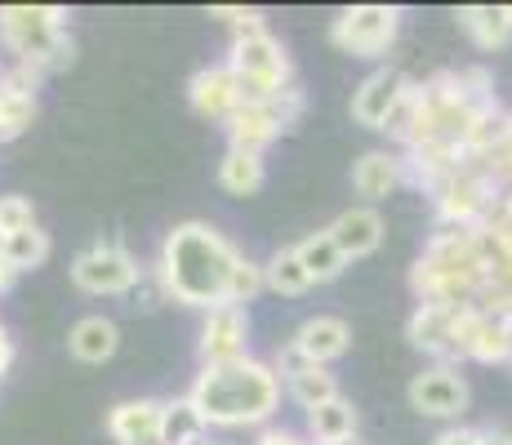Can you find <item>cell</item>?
Segmentation results:
<instances>
[{
    "mask_svg": "<svg viewBox=\"0 0 512 445\" xmlns=\"http://www.w3.org/2000/svg\"><path fill=\"white\" fill-rule=\"evenodd\" d=\"M508 370H512V361H508Z\"/></svg>",
    "mask_w": 512,
    "mask_h": 445,
    "instance_id": "cell-40",
    "label": "cell"
},
{
    "mask_svg": "<svg viewBox=\"0 0 512 445\" xmlns=\"http://www.w3.org/2000/svg\"><path fill=\"white\" fill-rule=\"evenodd\" d=\"M285 397H290L303 414H308V410H317V405L343 397V392H339V379H334L326 365H308L303 374H294V379L285 383Z\"/></svg>",
    "mask_w": 512,
    "mask_h": 445,
    "instance_id": "cell-26",
    "label": "cell"
},
{
    "mask_svg": "<svg viewBox=\"0 0 512 445\" xmlns=\"http://www.w3.org/2000/svg\"><path fill=\"white\" fill-rule=\"evenodd\" d=\"M45 259H49V232L41 223L27 227V232H18V236H9V263H14L18 276L32 272V267H41Z\"/></svg>",
    "mask_w": 512,
    "mask_h": 445,
    "instance_id": "cell-28",
    "label": "cell"
},
{
    "mask_svg": "<svg viewBox=\"0 0 512 445\" xmlns=\"http://www.w3.org/2000/svg\"><path fill=\"white\" fill-rule=\"evenodd\" d=\"M187 103H192L196 116H205V121H219L228 125L236 112L245 107L241 98V85H236V72L228 67V58L214 67H201V72H192V81H187Z\"/></svg>",
    "mask_w": 512,
    "mask_h": 445,
    "instance_id": "cell-12",
    "label": "cell"
},
{
    "mask_svg": "<svg viewBox=\"0 0 512 445\" xmlns=\"http://www.w3.org/2000/svg\"><path fill=\"white\" fill-rule=\"evenodd\" d=\"M201 445H214V441H210V437H205V441H201Z\"/></svg>",
    "mask_w": 512,
    "mask_h": 445,
    "instance_id": "cell-39",
    "label": "cell"
},
{
    "mask_svg": "<svg viewBox=\"0 0 512 445\" xmlns=\"http://www.w3.org/2000/svg\"><path fill=\"white\" fill-rule=\"evenodd\" d=\"M428 196H432V210H437V227H481L490 219V210L499 205V196H504V183L481 161H468L464 170H455Z\"/></svg>",
    "mask_w": 512,
    "mask_h": 445,
    "instance_id": "cell-6",
    "label": "cell"
},
{
    "mask_svg": "<svg viewBox=\"0 0 512 445\" xmlns=\"http://www.w3.org/2000/svg\"><path fill=\"white\" fill-rule=\"evenodd\" d=\"M357 437V405L348 397H334L317 410H308V441L312 445H334Z\"/></svg>",
    "mask_w": 512,
    "mask_h": 445,
    "instance_id": "cell-22",
    "label": "cell"
},
{
    "mask_svg": "<svg viewBox=\"0 0 512 445\" xmlns=\"http://www.w3.org/2000/svg\"><path fill=\"white\" fill-rule=\"evenodd\" d=\"M406 152H388V147H374L357 165H352V192L361 196V205H374L383 196H392L397 187H406Z\"/></svg>",
    "mask_w": 512,
    "mask_h": 445,
    "instance_id": "cell-15",
    "label": "cell"
},
{
    "mask_svg": "<svg viewBox=\"0 0 512 445\" xmlns=\"http://www.w3.org/2000/svg\"><path fill=\"white\" fill-rule=\"evenodd\" d=\"M290 343L308 356L312 365H326V370H330V361H339V356L352 348V325L343 321V316L317 312V316H308V321L290 334Z\"/></svg>",
    "mask_w": 512,
    "mask_h": 445,
    "instance_id": "cell-16",
    "label": "cell"
},
{
    "mask_svg": "<svg viewBox=\"0 0 512 445\" xmlns=\"http://www.w3.org/2000/svg\"><path fill=\"white\" fill-rule=\"evenodd\" d=\"M14 281H18V272L9 263V236H0V294L14 290Z\"/></svg>",
    "mask_w": 512,
    "mask_h": 445,
    "instance_id": "cell-35",
    "label": "cell"
},
{
    "mask_svg": "<svg viewBox=\"0 0 512 445\" xmlns=\"http://www.w3.org/2000/svg\"><path fill=\"white\" fill-rule=\"evenodd\" d=\"M72 285L81 294H94V299H116V294H134L143 285V267L125 250L121 241H98L90 250H81L72 259Z\"/></svg>",
    "mask_w": 512,
    "mask_h": 445,
    "instance_id": "cell-7",
    "label": "cell"
},
{
    "mask_svg": "<svg viewBox=\"0 0 512 445\" xmlns=\"http://www.w3.org/2000/svg\"><path fill=\"white\" fill-rule=\"evenodd\" d=\"M9 365H14V339H9L5 321H0V379L9 374Z\"/></svg>",
    "mask_w": 512,
    "mask_h": 445,
    "instance_id": "cell-36",
    "label": "cell"
},
{
    "mask_svg": "<svg viewBox=\"0 0 512 445\" xmlns=\"http://www.w3.org/2000/svg\"><path fill=\"white\" fill-rule=\"evenodd\" d=\"M254 445H312L308 437H299V432H290V428H277V423H268V428L259 432V441Z\"/></svg>",
    "mask_w": 512,
    "mask_h": 445,
    "instance_id": "cell-34",
    "label": "cell"
},
{
    "mask_svg": "<svg viewBox=\"0 0 512 445\" xmlns=\"http://www.w3.org/2000/svg\"><path fill=\"white\" fill-rule=\"evenodd\" d=\"M410 410L428 414V419H459L468 410V379L455 365H428L423 374H415L406 388Z\"/></svg>",
    "mask_w": 512,
    "mask_h": 445,
    "instance_id": "cell-10",
    "label": "cell"
},
{
    "mask_svg": "<svg viewBox=\"0 0 512 445\" xmlns=\"http://www.w3.org/2000/svg\"><path fill=\"white\" fill-rule=\"evenodd\" d=\"M228 67L236 72V85H241L245 103H277L281 94H290V89L299 85V81H294L290 54H285V45L272 32L232 41Z\"/></svg>",
    "mask_w": 512,
    "mask_h": 445,
    "instance_id": "cell-5",
    "label": "cell"
},
{
    "mask_svg": "<svg viewBox=\"0 0 512 445\" xmlns=\"http://www.w3.org/2000/svg\"><path fill=\"white\" fill-rule=\"evenodd\" d=\"M241 263V250L219 232L214 223L187 219L174 223L161 241V259H156V281H161L165 299L183 303V308H223L228 303L232 272Z\"/></svg>",
    "mask_w": 512,
    "mask_h": 445,
    "instance_id": "cell-1",
    "label": "cell"
},
{
    "mask_svg": "<svg viewBox=\"0 0 512 445\" xmlns=\"http://www.w3.org/2000/svg\"><path fill=\"white\" fill-rule=\"evenodd\" d=\"M455 18L468 41L477 49H486V54L512 45V5H464Z\"/></svg>",
    "mask_w": 512,
    "mask_h": 445,
    "instance_id": "cell-19",
    "label": "cell"
},
{
    "mask_svg": "<svg viewBox=\"0 0 512 445\" xmlns=\"http://www.w3.org/2000/svg\"><path fill=\"white\" fill-rule=\"evenodd\" d=\"M263 183H268V165H263V156L223 152V161H219V187L228 196H254Z\"/></svg>",
    "mask_w": 512,
    "mask_h": 445,
    "instance_id": "cell-24",
    "label": "cell"
},
{
    "mask_svg": "<svg viewBox=\"0 0 512 445\" xmlns=\"http://www.w3.org/2000/svg\"><path fill=\"white\" fill-rule=\"evenodd\" d=\"M459 316L464 308H432L419 303L406 321V339L419 352H428L437 365H459Z\"/></svg>",
    "mask_w": 512,
    "mask_h": 445,
    "instance_id": "cell-13",
    "label": "cell"
},
{
    "mask_svg": "<svg viewBox=\"0 0 512 445\" xmlns=\"http://www.w3.org/2000/svg\"><path fill=\"white\" fill-rule=\"evenodd\" d=\"M210 18H219V23L232 27V41H241V36H259L268 32V18H263V9H245V5H214Z\"/></svg>",
    "mask_w": 512,
    "mask_h": 445,
    "instance_id": "cell-31",
    "label": "cell"
},
{
    "mask_svg": "<svg viewBox=\"0 0 512 445\" xmlns=\"http://www.w3.org/2000/svg\"><path fill=\"white\" fill-rule=\"evenodd\" d=\"M41 81H45L41 67H32V63H9V67H5V76H0V89H9V94H27V98H36Z\"/></svg>",
    "mask_w": 512,
    "mask_h": 445,
    "instance_id": "cell-32",
    "label": "cell"
},
{
    "mask_svg": "<svg viewBox=\"0 0 512 445\" xmlns=\"http://www.w3.org/2000/svg\"><path fill=\"white\" fill-rule=\"evenodd\" d=\"M0 45L14 63H32L45 76L72 67L76 45L67 36V9L58 5H0Z\"/></svg>",
    "mask_w": 512,
    "mask_h": 445,
    "instance_id": "cell-4",
    "label": "cell"
},
{
    "mask_svg": "<svg viewBox=\"0 0 512 445\" xmlns=\"http://www.w3.org/2000/svg\"><path fill=\"white\" fill-rule=\"evenodd\" d=\"M263 290H268L263 263H254V259H245V254H241V263H236V272H232V285H228V303L245 308V303H254Z\"/></svg>",
    "mask_w": 512,
    "mask_h": 445,
    "instance_id": "cell-29",
    "label": "cell"
},
{
    "mask_svg": "<svg viewBox=\"0 0 512 445\" xmlns=\"http://www.w3.org/2000/svg\"><path fill=\"white\" fill-rule=\"evenodd\" d=\"M210 437V428H205L201 410H196L187 397H174L165 401V414H161V445H201Z\"/></svg>",
    "mask_w": 512,
    "mask_h": 445,
    "instance_id": "cell-23",
    "label": "cell"
},
{
    "mask_svg": "<svg viewBox=\"0 0 512 445\" xmlns=\"http://www.w3.org/2000/svg\"><path fill=\"white\" fill-rule=\"evenodd\" d=\"M410 290L432 308H481L495 294L481 227H437L410 267Z\"/></svg>",
    "mask_w": 512,
    "mask_h": 445,
    "instance_id": "cell-2",
    "label": "cell"
},
{
    "mask_svg": "<svg viewBox=\"0 0 512 445\" xmlns=\"http://www.w3.org/2000/svg\"><path fill=\"white\" fill-rule=\"evenodd\" d=\"M196 356H201V365H228V361L250 356V312L236 308V303L205 312Z\"/></svg>",
    "mask_w": 512,
    "mask_h": 445,
    "instance_id": "cell-11",
    "label": "cell"
},
{
    "mask_svg": "<svg viewBox=\"0 0 512 445\" xmlns=\"http://www.w3.org/2000/svg\"><path fill=\"white\" fill-rule=\"evenodd\" d=\"M116 348H121V330H116L112 316H81L67 334V352L85 365H103L112 361Z\"/></svg>",
    "mask_w": 512,
    "mask_h": 445,
    "instance_id": "cell-20",
    "label": "cell"
},
{
    "mask_svg": "<svg viewBox=\"0 0 512 445\" xmlns=\"http://www.w3.org/2000/svg\"><path fill=\"white\" fill-rule=\"evenodd\" d=\"M263 276H268V290L281 294V299H299V294L312 290V276H308V267L299 263L294 245H285V250L272 254V259L263 263Z\"/></svg>",
    "mask_w": 512,
    "mask_h": 445,
    "instance_id": "cell-25",
    "label": "cell"
},
{
    "mask_svg": "<svg viewBox=\"0 0 512 445\" xmlns=\"http://www.w3.org/2000/svg\"><path fill=\"white\" fill-rule=\"evenodd\" d=\"M36 98H27V94H9V89H0V143H14L18 134H27L32 130V121H36Z\"/></svg>",
    "mask_w": 512,
    "mask_h": 445,
    "instance_id": "cell-27",
    "label": "cell"
},
{
    "mask_svg": "<svg viewBox=\"0 0 512 445\" xmlns=\"http://www.w3.org/2000/svg\"><path fill=\"white\" fill-rule=\"evenodd\" d=\"M161 414H165V401L156 397L121 401L107 410V437L116 445H152L161 441Z\"/></svg>",
    "mask_w": 512,
    "mask_h": 445,
    "instance_id": "cell-17",
    "label": "cell"
},
{
    "mask_svg": "<svg viewBox=\"0 0 512 445\" xmlns=\"http://www.w3.org/2000/svg\"><path fill=\"white\" fill-rule=\"evenodd\" d=\"M401 32L397 5H352L339 9L330 23V45L352 58H383Z\"/></svg>",
    "mask_w": 512,
    "mask_h": 445,
    "instance_id": "cell-8",
    "label": "cell"
},
{
    "mask_svg": "<svg viewBox=\"0 0 512 445\" xmlns=\"http://www.w3.org/2000/svg\"><path fill=\"white\" fill-rule=\"evenodd\" d=\"M330 236H334V245L348 254V263L366 259V254H374L383 245V214L374 210V205H348V210L330 223Z\"/></svg>",
    "mask_w": 512,
    "mask_h": 445,
    "instance_id": "cell-18",
    "label": "cell"
},
{
    "mask_svg": "<svg viewBox=\"0 0 512 445\" xmlns=\"http://www.w3.org/2000/svg\"><path fill=\"white\" fill-rule=\"evenodd\" d=\"M410 76L401 67H374V72L352 89V121L366 125V130H383L388 116L397 112V103L406 98Z\"/></svg>",
    "mask_w": 512,
    "mask_h": 445,
    "instance_id": "cell-14",
    "label": "cell"
},
{
    "mask_svg": "<svg viewBox=\"0 0 512 445\" xmlns=\"http://www.w3.org/2000/svg\"><path fill=\"white\" fill-rule=\"evenodd\" d=\"M334 445H361V437H352V441H334Z\"/></svg>",
    "mask_w": 512,
    "mask_h": 445,
    "instance_id": "cell-38",
    "label": "cell"
},
{
    "mask_svg": "<svg viewBox=\"0 0 512 445\" xmlns=\"http://www.w3.org/2000/svg\"><path fill=\"white\" fill-rule=\"evenodd\" d=\"M27 227H36L32 196L5 192V196H0V236H18V232H27Z\"/></svg>",
    "mask_w": 512,
    "mask_h": 445,
    "instance_id": "cell-30",
    "label": "cell"
},
{
    "mask_svg": "<svg viewBox=\"0 0 512 445\" xmlns=\"http://www.w3.org/2000/svg\"><path fill=\"white\" fill-rule=\"evenodd\" d=\"M281 374L272 370V361L259 356H241L228 365H201V374L187 388V401L201 410L205 428H263L272 423V414L281 410Z\"/></svg>",
    "mask_w": 512,
    "mask_h": 445,
    "instance_id": "cell-3",
    "label": "cell"
},
{
    "mask_svg": "<svg viewBox=\"0 0 512 445\" xmlns=\"http://www.w3.org/2000/svg\"><path fill=\"white\" fill-rule=\"evenodd\" d=\"M299 116H303V89L299 85H294L290 94H281L277 103H245L241 112L223 125V130H228V152L263 156Z\"/></svg>",
    "mask_w": 512,
    "mask_h": 445,
    "instance_id": "cell-9",
    "label": "cell"
},
{
    "mask_svg": "<svg viewBox=\"0 0 512 445\" xmlns=\"http://www.w3.org/2000/svg\"><path fill=\"white\" fill-rule=\"evenodd\" d=\"M432 445H486V432L468 428V423H455V428H446Z\"/></svg>",
    "mask_w": 512,
    "mask_h": 445,
    "instance_id": "cell-33",
    "label": "cell"
},
{
    "mask_svg": "<svg viewBox=\"0 0 512 445\" xmlns=\"http://www.w3.org/2000/svg\"><path fill=\"white\" fill-rule=\"evenodd\" d=\"M294 254H299V263L308 267L312 285H330V281H339V276L348 272V254L334 245L330 227H321V232H308L299 245H294Z\"/></svg>",
    "mask_w": 512,
    "mask_h": 445,
    "instance_id": "cell-21",
    "label": "cell"
},
{
    "mask_svg": "<svg viewBox=\"0 0 512 445\" xmlns=\"http://www.w3.org/2000/svg\"><path fill=\"white\" fill-rule=\"evenodd\" d=\"M481 432H486V445H512V432L499 428V423H490V428H481Z\"/></svg>",
    "mask_w": 512,
    "mask_h": 445,
    "instance_id": "cell-37",
    "label": "cell"
}]
</instances>
